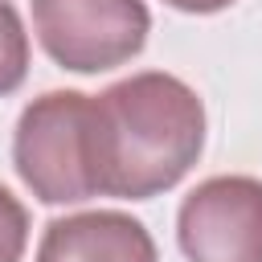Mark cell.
I'll return each instance as SVG.
<instances>
[{
    "instance_id": "cell-6",
    "label": "cell",
    "mask_w": 262,
    "mask_h": 262,
    "mask_svg": "<svg viewBox=\"0 0 262 262\" xmlns=\"http://www.w3.org/2000/svg\"><path fill=\"white\" fill-rule=\"evenodd\" d=\"M29 70V37L8 0H0V94L16 90Z\"/></svg>"
},
{
    "instance_id": "cell-5",
    "label": "cell",
    "mask_w": 262,
    "mask_h": 262,
    "mask_svg": "<svg viewBox=\"0 0 262 262\" xmlns=\"http://www.w3.org/2000/svg\"><path fill=\"white\" fill-rule=\"evenodd\" d=\"M37 262H156V242L127 213H78L49 221Z\"/></svg>"
},
{
    "instance_id": "cell-1",
    "label": "cell",
    "mask_w": 262,
    "mask_h": 262,
    "mask_svg": "<svg viewBox=\"0 0 262 262\" xmlns=\"http://www.w3.org/2000/svg\"><path fill=\"white\" fill-rule=\"evenodd\" d=\"M205 106L172 74H135L94 98L98 192L143 201L172 188L201 156Z\"/></svg>"
},
{
    "instance_id": "cell-7",
    "label": "cell",
    "mask_w": 262,
    "mask_h": 262,
    "mask_svg": "<svg viewBox=\"0 0 262 262\" xmlns=\"http://www.w3.org/2000/svg\"><path fill=\"white\" fill-rule=\"evenodd\" d=\"M25 237H29V217L20 201L0 184V262H20Z\"/></svg>"
},
{
    "instance_id": "cell-4",
    "label": "cell",
    "mask_w": 262,
    "mask_h": 262,
    "mask_svg": "<svg viewBox=\"0 0 262 262\" xmlns=\"http://www.w3.org/2000/svg\"><path fill=\"white\" fill-rule=\"evenodd\" d=\"M188 262H262V180L213 176L180 205Z\"/></svg>"
},
{
    "instance_id": "cell-8",
    "label": "cell",
    "mask_w": 262,
    "mask_h": 262,
    "mask_svg": "<svg viewBox=\"0 0 262 262\" xmlns=\"http://www.w3.org/2000/svg\"><path fill=\"white\" fill-rule=\"evenodd\" d=\"M172 8H184V12H217V8H225V4H233V0H168Z\"/></svg>"
},
{
    "instance_id": "cell-2",
    "label": "cell",
    "mask_w": 262,
    "mask_h": 262,
    "mask_svg": "<svg viewBox=\"0 0 262 262\" xmlns=\"http://www.w3.org/2000/svg\"><path fill=\"white\" fill-rule=\"evenodd\" d=\"M12 160L20 180L49 205L98 196L94 98L78 90H49L33 98L16 123Z\"/></svg>"
},
{
    "instance_id": "cell-3",
    "label": "cell",
    "mask_w": 262,
    "mask_h": 262,
    "mask_svg": "<svg viewBox=\"0 0 262 262\" xmlns=\"http://www.w3.org/2000/svg\"><path fill=\"white\" fill-rule=\"evenodd\" d=\"M33 25L57 66L94 74L135 57L151 20L143 0H33Z\"/></svg>"
}]
</instances>
